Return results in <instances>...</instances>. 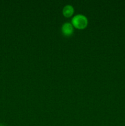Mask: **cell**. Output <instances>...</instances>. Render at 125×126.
<instances>
[{
  "label": "cell",
  "mask_w": 125,
  "mask_h": 126,
  "mask_svg": "<svg viewBox=\"0 0 125 126\" xmlns=\"http://www.w3.org/2000/svg\"><path fill=\"white\" fill-rule=\"evenodd\" d=\"M74 12V7L69 4L66 5L62 9V14H63L64 16L67 18L71 17L73 15Z\"/></svg>",
  "instance_id": "3957f363"
},
{
  "label": "cell",
  "mask_w": 125,
  "mask_h": 126,
  "mask_svg": "<svg viewBox=\"0 0 125 126\" xmlns=\"http://www.w3.org/2000/svg\"><path fill=\"white\" fill-rule=\"evenodd\" d=\"M61 31L65 36H71L74 33V27L71 23L66 22L62 25L61 27Z\"/></svg>",
  "instance_id": "7a4b0ae2"
},
{
  "label": "cell",
  "mask_w": 125,
  "mask_h": 126,
  "mask_svg": "<svg viewBox=\"0 0 125 126\" xmlns=\"http://www.w3.org/2000/svg\"><path fill=\"white\" fill-rule=\"evenodd\" d=\"M71 23L74 27L78 30H83L87 27L88 23V18L82 14H77L71 20Z\"/></svg>",
  "instance_id": "6da1fadb"
}]
</instances>
